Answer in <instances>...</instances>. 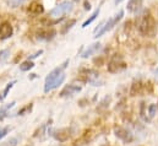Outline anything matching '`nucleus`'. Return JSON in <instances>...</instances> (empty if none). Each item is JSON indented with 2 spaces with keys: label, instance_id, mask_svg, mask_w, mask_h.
Instances as JSON below:
<instances>
[{
  "label": "nucleus",
  "instance_id": "f257e3e1",
  "mask_svg": "<svg viewBox=\"0 0 158 146\" xmlns=\"http://www.w3.org/2000/svg\"><path fill=\"white\" fill-rule=\"evenodd\" d=\"M136 28L142 36H155L156 32V20L148 10H143L136 17Z\"/></svg>",
  "mask_w": 158,
  "mask_h": 146
},
{
  "label": "nucleus",
  "instance_id": "f03ea898",
  "mask_svg": "<svg viewBox=\"0 0 158 146\" xmlns=\"http://www.w3.org/2000/svg\"><path fill=\"white\" fill-rule=\"evenodd\" d=\"M68 64H69V60H65L60 67L55 68L53 71L49 73V75L45 79V82H44V92H49L64 82V80H65L64 70L66 69Z\"/></svg>",
  "mask_w": 158,
  "mask_h": 146
},
{
  "label": "nucleus",
  "instance_id": "7ed1b4c3",
  "mask_svg": "<svg viewBox=\"0 0 158 146\" xmlns=\"http://www.w3.org/2000/svg\"><path fill=\"white\" fill-rule=\"evenodd\" d=\"M73 10V2L71 1H63L54 9L49 11L50 17H64V15L69 14Z\"/></svg>",
  "mask_w": 158,
  "mask_h": 146
},
{
  "label": "nucleus",
  "instance_id": "20e7f679",
  "mask_svg": "<svg viewBox=\"0 0 158 146\" xmlns=\"http://www.w3.org/2000/svg\"><path fill=\"white\" fill-rule=\"evenodd\" d=\"M126 63L124 62V59L118 55V54H115L112 59H110V62L108 63V71L112 74H118V73H121V71H124L125 69H126Z\"/></svg>",
  "mask_w": 158,
  "mask_h": 146
},
{
  "label": "nucleus",
  "instance_id": "39448f33",
  "mask_svg": "<svg viewBox=\"0 0 158 146\" xmlns=\"http://www.w3.org/2000/svg\"><path fill=\"white\" fill-rule=\"evenodd\" d=\"M123 16H124V11H123V10H120V11H119V14H117L114 17L109 19V20H108V21H107V22L101 27V30L98 31V33H97L94 37H96V38H98V37L103 36L104 33H107L108 31H110V30H112V28L118 24L119 21L123 19Z\"/></svg>",
  "mask_w": 158,
  "mask_h": 146
},
{
  "label": "nucleus",
  "instance_id": "423d86ee",
  "mask_svg": "<svg viewBox=\"0 0 158 146\" xmlns=\"http://www.w3.org/2000/svg\"><path fill=\"white\" fill-rule=\"evenodd\" d=\"M114 133H115V135L118 136L119 139H121L124 143H131V141L134 140L132 134H131L127 129H125V128L117 127V128L114 129Z\"/></svg>",
  "mask_w": 158,
  "mask_h": 146
},
{
  "label": "nucleus",
  "instance_id": "0eeeda50",
  "mask_svg": "<svg viewBox=\"0 0 158 146\" xmlns=\"http://www.w3.org/2000/svg\"><path fill=\"white\" fill-rule=\"evenodd\" d=\"M70 129L68 128H63V129H58V130H54L53 131V136L56 141L59 143H65L66 140H69L70 138Z\"/></svg>",
  "mask_w": 158,
  "mask_h": 146
},
{
  "label": "nucleus",
  "instance_id": "6e6552de",
  "mask_svg": "<svg viewBox=\"0 0 158 146\" xmlns=\"http://www.w3.org/2000/svg\"><path fill=\"white\" fill-rule=\"evenodd\" d=\"M81 91V86L79 85H68L65 86L61 92H60V97H66V96H73L75 93H77Z\"/></svg>",
  "mask_w": 158,
  "mask_h": 146
},
{
  "label": "nucleus",
  "instance_id": "1a4fd4ad",
  "mask_svg": "<svg viewBox=\"0 0 158 146\" xmlns=\"http://www.w3.org/2000/svg\"><path fill=\"white\" fill-rule=\"evenodd\" d=\"M12 33H14V30L9 22H4L0 26V39H7L12 36Z\"/></svg>",
  "mask_w": 158,
  "mask_h": 146
},
{
  "label": "nucleus",
  "instance_id": "9d476101",
  "mask_svg": "<svg viewBox=\"0 0 158 146\" xmlns=\"http://www.w3.org/2000/svg\"><path fill=\"white\" fill-rule=\"evenodd\" d=\"M142 2H143V0H129V2L126 5V9H127L129 12L136 14V12H139L141 10Z\"/></svg>",
  "mask_w": 158,
  "mask_h": 146
},
{
  "label": "nucleus",
  "instance_id": "9b49d317",
  "mask_svg": "<svg viewBox=\"0 0 158 146\" xmlns=\"http://www.w3.org/2000/svg\"><path fill=\"white\" fill-rule=\"evenodd\" d=\"M101 49V43L99 42H97V43H93V44H91V45H88V48L82 53V58H88V57H91L92 54H94L96 52H98Z\"/></svg>",
  "mask_w": 158,
  "mask_h": 146
},
{
  "label": "nucleus",
  "instance_id": "f8f14e48",
  "mask_svg": "<svg viewBox=\"0 0 158 146\" xmlns=\"http://www.w3.org/2000/svg\"><path fill=\"white\" fill-rule=\"evenodd\" d=\"M43 11H44V7H43V5L40 4L38 1H33L28 6V12H31L33 15H40Z\"/></svg>",
  "mask_w": 158,
  "mask_h": 146
},
{
  "label": "nucleus",
  "instance_id": "ddd939ff",
  "mask_svg": "<svg viewBox=\"0 0 158 146\" xmlns=\"http://www.w3.org/2000/svg\"><path fill=\"white\" fill-rule=\"evenodd\" d=\"M56 35V31L55 30H45V31H40L38 32V36L37 38L38 39H42V41H49V39H52L53 37Z\"/></svg>",
  "mask_w": 158,
  "mask_h": 146
},
{
  "label": "nucleus",
  "instance_id": "4468645a",
  "mask_svg": "<svg viewBox=\"0 0 158 146\" xmlns=\"http://www.w3.org/2000/svg\"><path fill=\"white\" fill-rule=\"evenodd\" d=\"M99 11H101V7H98V9H97V10H96V11H94V12H93V14H92V15H91L83 24H82V28H86L88 25H91V24L97 19V16L99 15Z\"/></svg>",
  "mask_w": 158,
  "mask_h": 146
},
{
  "label": "nucleus",
  "instance_id": "2eb2a0df",
  "mask_svg": "<svg viewBox=\"0 0 158 146\" xmlns=\"http://www.w3.org/2000/svg\"><path fill=\"white\" fill-rule=\"evenodd\" d=\"M142 84L141 82H134V85H132V87H131V91H130V93H131V96H136V95H140L141 92H142Z\"/></svg>",
  "mask_w": 158,
  "mask_h": 146
},
{
  "label": "nucleus",
  "instance_id": "dca6fc26",
  "mask_svg": "<svg viewBox=\"0 0 158 146\" xmlns=\"http://www.w3.org/2000/svg\"><path fill=\"white\" fill-rule=\"evenodd\" d=\"M33 67H35V63L28 59V60L23 62L22 64H20V70H21V71H28V70H31Z\"/></svg>",
  "mask_w": 158,
  "mask_h": 146
},
{
  "label": "nucleus",
  "instance_id": "f3484780",
  "mask_svg": "<svg viewBox=\"0 0 158 146\" xmlns=\"http://www.w3.org/2000/svg\"><path fill=\"white\" fill-rule=\"evenodd\" d=\"M15 106V102H11V103H9V105H6L5 107H2V108H0V120H2L6 115H7V110H10V108H12Z\"/></svg>",
  "mask_w": 158,
  "mask_h": 146
},
{
  "label": "nucleus",
  "instance_id": "a211bd4d",
  "mask_svg": "<svg viewBox=\"0 0 158 146\" xmlns=\"http://www.w3.org/2000/svg\"><path fill=\"white\" fill-rule=\"evenodd\" d=\"M9 54H10V52L7 50V49H4V50H0V67L7 60V58H9Z\"/></svg>",
  "mask_w": 158,
  "mask_h": 146
},
{
  "label": "nucleus",
  "instance_id": "6ab92c4d",
  "mask_svg": "<svg viewBox=\"0 0 158 146\" xmlns=\"http://www.w3.org/2000/svg\"><path fill=\"white\" fill-rule=\"evenodd\" d=\"M75 24H76V20H70V21H69V22L65 25V27L61 30V33H63V35H65V33H66V32H68L70 28H73V26H74Z\"/></svg>",
  "mask_w": 158,
  "mask_h": 146
},
{
  "label": "nucleus",
  "instance_id": "aec40b11",
  "mask_svg": "<svg viewBox=\"0 0 158 146\" xmlns=\"http://www.w3.org/2000/svg\"><path fill=\"white\" fill-rule=\"evenodd\" d=\"M16 84V80H14V81H11L10 84H7L6 85V87H5V90H4V92H2V98H6V96H7V93H9V91L12 88V86Z\"/></svg>",
  "mask_w": 158,
  "mask_h": 146
},
{
  "label": "nucleus",
  "instance_id": "412c9836",
  "mask_svg": "<svg viewBox=\"0 0 158 146\" xmlns=\"http://www.w3.org/2000/svg\"><path fill=\"white\" fill-rule=\"evenodd\" d=\"M32 110V105H28V106H26L25 108H22L21 110H19V113H17V114H19V115H23L27 110Z\"/></svg>",
  "mask_w": 158,
  "mask_h": 146
},
{
  "label": "nucleus",
  "instance_id": "4be33fe9",
  "mask_svg": "<svg viewBox=\"0 0 158 146\" xmlns=\"http://www.w3.org/2000/svg\"><path fill=\"white\" fill-rule=\"evenodd\" d=\"M9 130H10V128H9V127H5V128L0 129V139H2V138L9 133Z\"/></svg>",
  "mask_w": 158,
  "mask_h": 146
},
{
  "label": "nucleus",
  "instance_id": "5701e85b",
  "mask_svg": "<svg viewBox=\"0 0 158 146\" xmlns=\"http://www.w3.org/2000/svg\"><path fill=\"white\" fill-rule=\"evenodd\" d=\"M148 110H150V115H151V117H153V115L156 114V110H157V105H151Z\"/></svg>",
  "mask_w": 158,
  "mask_h": 146
},
{
  "label": "nucleus",
  "instance_id": "b1692460",
  "mask_svg": "<svg viewBox=\"0 0 158 146\" xmlns=\"http://www.w3.org/2000/svg\"><path fill=\"white\" fill-rule=\"evenodd\" d=\"M42 53H43V50H40V52H37V53H35L33 55H31V57H30L28 59H30V60H32V59H35V58H37V57H40V54H42Z\"/></svg>",
  "mask_w": 158,
  "mask_h": 146
},
{
  "label": "nucleus",
  "instance_id": "393cba45",
  "mask_svg": "<svg viewBox=\"0 0 158 146\" xmlns=\"http://www.w3.org/2000/svg\"><path fill=\"white\" fill-rule=\"evenodd\" d=\"M85 10H91V4L88 1H85Z\"/></svg>",
  "mask_w": 158,
  "mask_h": 146
},
{
  "label": "nucleus",
  "instance_id": "a878e982",
  "mask_svg": "<svg viewBox=\"0 0 158 146\" xmlns=\"http://www.w3.org/2000/svg\"><path fill=\"white\" fill-rule=\"evenodd\" d=\"M123 1H124V0H114V4H115V5H119V4L123 2Z\"/></svg>",
  "mask_w": 158,
  "mask_h": 146
},
{
  "label": "nucleus",
  "instance_id": "bb28decb",
  "mask_svg": "<svg viewBox=\"0 0 158 146\" xmlns=\"http://www.w3.org/2000/svg\"><path fill=\"white\" fill-rule=\"evenodd\" d=\"M155 74H156V75H157V76H158V68H157V69H156V70H155Z\"/></svg>",
  "mask_w": 158,
  "mask_h": 146
},
{
  "label": "nucleus",
  "instance_id": "cd10ccee",
  "mask_svg": "<svg viewBox=\"0 0 158 146\" xmlns=\"http://www.w3.org/2000/svg\"><path fill=\"white\" fill-rule=\"evenodd\" d=\"M2 100H4V98H2V96H0V101H2Z\"/></svg>",
  "mask_w": 158,
  "mask_h": 146
},
{
  "label": "nucleus",
  "instance_id": "c85d7f7f",
  "mask_svg": "<svg viewBox=\"0 0 158 146\" xmlns=\"http://www.w3.org/2000/svg\"><path fill=\"white\" fill-rule=\"evenodd\" d=\"M74 1H79V0H74Z\"/></svg>",
  "mask_w": 158,
  "mask_h": 146
},
{
  "label": "nucleus",
  "instance_id": "c756f323",
  "mask_svg": "<svg viewBox=\"0 0 158 146\" xmlns=\"http://www.w3.org/2000/svg\"><path fill=\"white\" fill-rule=\"evenodd\" d=\"M157 108H158V105H157Z\"/></svg>",
  "mask_w": 158,
  "mask_h": 146
}]
</instances>
